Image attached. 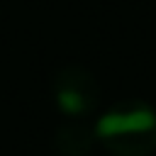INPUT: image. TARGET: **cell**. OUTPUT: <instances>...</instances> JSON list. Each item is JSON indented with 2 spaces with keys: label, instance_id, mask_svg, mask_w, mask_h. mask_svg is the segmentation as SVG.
Instances as JSON below:
<instances>
[{
  "label": "cell",
  "instance_id": "3957f363",
  "mask_svg": "<svg viewBox=\"0 0 156 156\" xmlns=\"http://www.w3.org/2000/svg\"><path fill=\"white\" fill-rule=\"evenodd\" d=\"M93 139H95V132H90L85 127H78V124H71V127H61L56 132L54 146L63 156H83V154L90 151Z\"/></svg>",
  "mask_w": 156,
  "mask_h": 156
},
{
  "label": "cell",
  "instance_id": "6da1fadb",
  "mask_svg": "<svg viewBox=\"0 0 156 156\" xmlns=\"http://www.w3.org/2000/svg\"><path fill=\"white\" fill-rule=\"evenodd\" d=\"M93 132L115 156H151L156 149V115L141 102L117 105L98 119Z\"/></svg>",
  "mask_w": 156,
  "mask_h": 156
},
{
  "label": "cell",
  "instance_id": "7a4b0ae2",
  "mask_svg": "<svg viewBox=\"0 0 156 156\" xmlns=\"http://www.w3.org/2000/svg\"><path fill=\"white\" fill-rule=\"evenodd\" d=\"M95 100H98V88L93 78L83 71H73V68L63 71V76L56 80V102L66 115L80 117L93 110Z\"/></svg>",
  "mask_w": 156,
  "mask_h": 156
}]
</instances>
